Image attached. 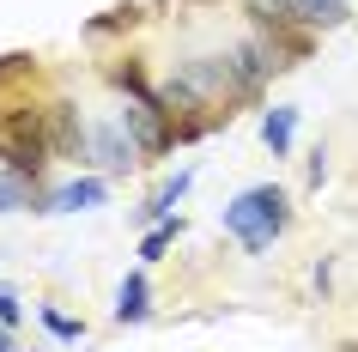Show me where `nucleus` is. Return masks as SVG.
<instances>
[{"label": "nucleus", "mask_w": 358, "mask_h": 352, "mask_svg": "<svg viewBox=\"0 0 358 352\" xmlns=\"http://www.w3.org/2000/svg\"><path fill=\"white\" fill-rule=\"evenodd\" d=\"M219 225H225V237L237 243V249L267 255V249L292 231V195H285L280 183H255V188H243V195H231V201H225Z\"/></svg>", "instance_id": "1"}, {"label": "nucleus", "mask_w": 358, "mask_h": 352, "mask_svg": "<svg viewBox=\"0 0 358 352\" xmlns=\"http://www.w3.org/2000/svg\"><path fill=\"white\" fill-rule=\"evenodd\" d=\"M146 316H152V286H146V274H128L115 286V322L128 328V322H146Z\"/></svg>", "instance_id": "6"}, {"label": "nucleus", "mask_w": 358, "mask_h": 352, "mask_svg": "<svg viewBox=\"0 0 358 352\" xmlns=\"http://www.w3.org/2000/svg\"><path fill=\"white\" fill-rule=\"evenodd\" d=\"M262 140H267V152H273V158H285V152H292V140H298V110H292V104H273V110L262 115Z\"/></svg>", "instance_id": "7"}, {"label": "nucleus", "mask_w": 358, "mask_h": 352, "mask_svg": "<svg viewBox=\"0 0 358 352\" xmlns=\"http://www.w3.org/2000/svg\"><path fill=\"white\" fill-rule=\"evenodd\" d=\"M103 201H110V183H103V176H73V183L49 188L37 201V213H92V206H103Z\"/></svg>", "instance_id": "3"}, {"label": "nucleus", "mask_w": 358, "mask_h": 352, "mask_svg": "<svg viewBox=\"0 0 358 352\" xmlns=\"http://www.w3.org/2000/svg\"><path fill=\"white\" fill-rule=\"evenodd\" d=\"M346 352H358V346H346Z\"/></svg>", "instance_id": "17"}, {"label": "nucleus", "mask_w": 358, "mask_h": 352, "mask_svg": "<svg viewBox=\"0 0 358 352\" xmlns=\"http://www.w3.org/2000/svg\"><path fill=\"white\" fill-rule=\"evenodd\" d=\"M182 237V219H164V225H152L146 237H140V261H164V249Z\"/></svg>", "instance_id": "11"}, {"label": "nucleus", "mask_w": 358, "mask_h": 352, "mask_svg": "<svg viewBox=\"0 0 358 352\" xmlns=\"http://www.w3.org/2000/svg\"><path fill=\"white\" fill-rule=\"evenodd\" d=\"M189 183H194V170H176V176H164V183L146 195V206H140V225H164V219H176V201L189 195Z\"/></svg>", "instance_id": "5"}, {"label": "nucleus", "mask_w": 358, "mask_h": 352, "mask_svg": "<svg viewBox=\"0 0 358 352\" xmlns=\"http://www.w3.org/2000/svg\"><path fill=\"white\" fill-rule=\"evenodd\" d=\"M19 73H37L31 55H0V79H19Z\"/></svg>", "instance_id": "13"}, {"label": "nucleus", "mask_w": 358, "mask_h": 352, "mask_svg": "<svg viewBox=\"0 0 358 352\" xmlns=\"http://www.w3.org/2000/svg\"><path fill=\"white\" fill-rule=\"evenodd\" d=\"M19 206L37 213V183H24V176H13V170H0V213H19Z\"/></svg>", "instance_id": "8"}, {"label": "nucleus", "mask_w": 358, "mask_h": 352, "mask_svg": "<svg viewBox=\"0 0 358 352\" xmlns=\"http://www.w3.org/2000/svg\"><path fill=\"white\" fill-rule=\"evenodd\" d=\"M249 13H255L262 24H273V37H280V31L298 24V0H249Z\"/></svg>", "instance_id": "9"}, {"label": "nucleus", "mask_w": 358, "mask_h": 352, "mask_svg": "<svg viewBox=\"0 0 358 352\" xmlns=\"http://www.w3.org/2000/svg\"><path fill=\"white\" fill-rule=\"evenodd\" d=\"M134 19H140V13H134V6H115L110 19H97L92 31H122V24H134Z\"/></svg>", "instance_id": "15"}, {"label": "nucleus", "mask_w": 358, "mask_h": 352, "mask_svg": "<svg viewBox=\"0 0 358 352\" xmlns=\"http://www.w3.org/2000/svg\"><path fill=\"white\" fill-rule=\"evenodd\" d=\"M92 158H97V170H103V176H128L146 152L134 146V134L122 128V122H97V128H92Z\"/></svg>", "instance_id": "2"}, {"label": "nucleus", "mask_w": 358, "mask_h": 352, "mask_svg": "<svg viewBox=\"0 0 358 352\" xmlns=\"http://www.w3.org/2000/svg\"><path fill=\"white\" fill-rule=\"evenodd\" d=\"M43 328L55 334V340H85V322H79V316H61V310H49V304H43Z\"/></svg>", "instance_id": "12"}, {"label": "nucleus", "mask_w": 358, "mask_h": 352, "mask_svg": "<svg viewBox=\"0 0 358 352\" xmlns=\"http://www.w3.org/2000/svg\"><path fill=\"white\" fill-rule=\"evenodd\" d=\"M298 24H346V0H298Z\"/></svg>", "instance_id": "10"}, {"label": "nucleus", "mask_w": 358, "mask_h": 352, "mask_svg": "<svg viewBox=\"0 0 358 352\" xmlns=\"http://www.w3.org/2000/svg\"><path fill=\"white\" fill-rule=\"evenodd\" d=\"M49 146L61 152V158H92V128L79 122V110L61 97V104H49Z\"/></svg>", "instance_id": "4"}, {"label": "nucleus", "mask_w": 358, "mask_h": 352, "mask_svg": "<svg viewBox=\"0 0 358 352\" xmlns=\"http://www.w3.org/2000/svg\"><path fill=\"white\" fill-rule=\"evenodd\" d=\"M0 352H13V328H0Z\"/></svg>", "instance_id": "16"}, {"label": "nucleus", "mask_w": 358, "mask_h": 352, "mask_svg": "<svg viewBox=\"0 0 358 352\" xmlns=\"http://www.w3.org/2000/svg\"><path fill=\"white\" fill-rule=\"evenodd\" d=\"M19 297H13V292H6V286H0V328H19Z\"/></svg>", "instance_id": "14"}]
</instances>
